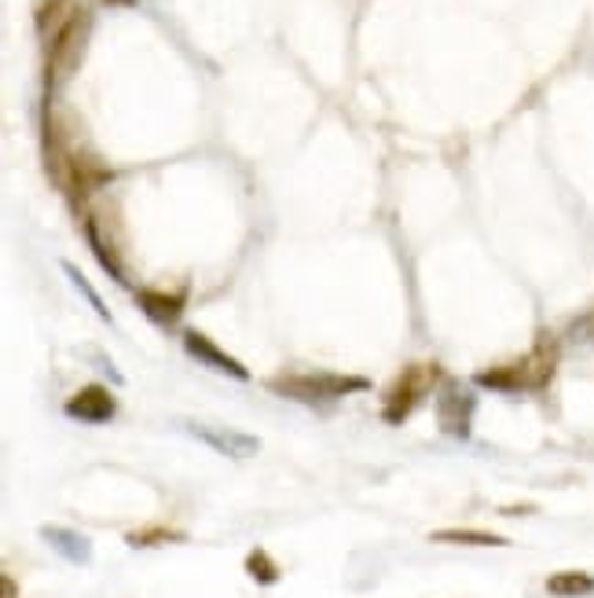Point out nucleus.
<instances>
[{
	"label": "nucleus",
	"mask_w": 594,
	"mask_h": 598,
	"mask_svg": "<svg viewBox=\"0 0 594 598\" xmlns=\"http://www.w3.org/2000/svg\"><path fill=\"white\" fill-rule=\"evenodd\" d=\"M554 367H557V342L540 338V345L525 356V361H518L510 367L481 371L478 382L489 389H543L546 382L554 378Z\"/></svg>",
	"instance_id": "1"
},
{
	"label": "nucleus",
	"mask_w": 594,
	"mask_h": 598,
	"mask_svg": "<svg viewBox=\"0 0 594 598\" xmlns=\"http://www.w3.org/2000/svg\"><path fill=\"white\" fill-rule=\"evenodd\" d=\"M441 378V367L437 364H411L403 367L400 375L393 378V386L386 389L382 397V412H386V423H403L411 415V408L419 404L426 393L437 386Z\"/></svg>",
	"instance_id": "2"
},
{
	"label": "nucleus",
	"mask_w": 594,
	"mask_h": 598,
	"mask_svg": "<svg viewBox=\"0 0 594 598\" xmlns=\"http://www.w3.org/2000/svg\"><path fill=\"white\" fill-rule=\"evenodd\" d=\"M268 389H276L290 401L313 404V401H338V397H346V393L363 389V378H341V375H327V371H313V375L272 378Z\"/></svg>",
	"instance_id": "3"
},
{
	"label": "nucleus",
	"mask_w": 594,
	"mask_h": 598,
	"mask_svg": "<svg viewBox=\"0 0 594 598\" xmlns=\"http://www.w3.org/2000/svg\"><path fill=\"white\" fill-rule=\"evenodd\" d=\"M470 418H473V397L467 389L448 386L441 393V401H437V423H441V429L451 437H467Z\"/></svg>",
	"instance_id": "4"
},
{
	"label": "nucleus",
	"mask_w": 594,
	"mask_h": 598,
	"mask_svg": "<svg viewBox=\"0 0 594 598\" xmlns=\"http://www.w3.org/2000/svg\"><path fill=\"white\" fill-rule=\"evenodd\" d=\"M66 415L81 423H106L114 418V397L103 386H85L66 401Z\"/></svg>",
	"instance_id": "5"
},
{
	"label": "nucleus",
	"mask_w": 594,
	"mask_h": 598,
	"mask_svg": "<svg viewBox=\"0 0 594 598\" xmlns=\"http://www.w3.org/2000/svg\"><path fill=\"white\" fill-rule=\"evenodd\" d=\"M184 345H187V353L195 356V361H202V364H209V367H217V371H224V375H232V378H249V371L235 361V356H228L224 349H217L206 334H198V331H187L184 334Z\"/></svg>",
	"instance_id": "6"
},
{
	"label": "nucleus",
	"mask_w": 594,
	"mask_h": 598,
	"mask_svg": "<svg viewBox=\"0 0 594 598\" xmlns=\"http://www.w3.org/2000/svg\"><path fill=\"white\" fill-rule=\"evenodd\" d=\"M81 30H85V11H74L66 22H63V30L55 33V41H52V52H49V74H63V67L74 63V48L81 44Z\"/></svg>",
	"instance_id": "7"
},
{
	"label": "nucleus",
	"mask_w": 594,
	"mask_h": 598,
	"mask_svg": "<svg viewBox=\"0 0 594 598\" xmlns=\"http://www.w3.org/2000/svg\"><path fill=\"white\" fill-rule=\"evenodd\" d=\"M192 434L206 440L209 448L224 452L228 459H249L257 452V437L239 434V429H209V426H192Z\"/></svg>",
	"instance_id": "8"
},
{
	"label": "nucleus",
	"mask_w": 594,
	"mask_h": 598,
	"mask_svg": "<svg viewBox=\"0 0 594 598\" xmlns=\"http://www.w3.org/2000/svg\"><path fill=\"white\" fill-rule=\"evenodd\" d=\"M136 302L144 305V313L158 323H176L184 313V294H165V291H136Z\"/></svg>",
	"instance_id": "9"
},
{
	"label": "nucleus",
	"mask_w": 594,
	"mask_h": 598,
	"mask_svg": "<svg viewBox=\"0 0 594 598\" xmlns=\"http://www.w3.org/2000/svg\"><path fill=\"white\" fill-rule=\"evenodd\" d=\"M546 591L554 598H584V595H594V577L584 569L551 572V577H546Z\"/></svg>",
	"instance_id": "10"
},
{
	"label": "nucleus",
	"mask_w": 594,
	"mask_h": 598,
	"mask_svg": "<svg viewBox=\"0 0 594 598\" xmlns=\"http://www.w3.org/2000/svg\"><path fill=\"white\" fill-rule=\"evenodd\" d=\"M41 536L70 561H89V555H92L89 540H85V536H78L74 529H59V525H49V529H41Z\"/></svg>",
	"instance_id": "11"
},
{
	"label": "nucleus",
	"mask_w": 594,
	"mask_h": 598,
	"mask_svg": "<svg viewBox=\"0 0 594 598\" xmlns=\"http://www.w3.org/2000/svg\"><path fill=\"white\" fill-rule=\"evenodd\" d=\"M437 544H459V547H506V536L484 533V529H441L433 533Z\"/></svg>",
	"instance_id": "12"
},
{
	"label": "nucleus",
	"mask_w": 594,
	"mask_h": 598,
	"mask_svg": "<svg viewBox=\"0 0 594 598\" xmlns=\"http://www.w3.org/2000/svg\"><path fill=\"white\" fill-rule=\"evenodd\" d=\"M133 547H158V544H173V540H184L181 529H170V525H147V529H136L125 536Z\"/></svg>",
	"instance_id": "13"
},
{
	"label": "nucleus",
	"mask_w": 594,
	"mask_h": 598,
	"mask_svg": "<svg viewBox=\"0 0 594 598\" xmlns=\"http://www.w3.org/2000/svg\"><path fill=\"white\" fill-rule=\"evenodd\" d=\"M246 572L257 584H276L279 580V566L268 558V551H260V547H254V551L246 555Z\"/></svg>",
	"instance_id": "14"
},
{
	"label": "nucleus",
	"mask_w": 594,
	"mask_h": 598,
	"mask_svg": "<svg viewBox=\"0 0 594 598\" xmlns=\"http://www.w3.org/2000/svg\"><path fill=\"white\" fill-rule=\"evenodd\" d=\"M63 268H66V276H70V280H74V286H78V291H81V294H85V297H89V305H92V308H96V313H100L103 320H111V313H106V305H103V302H100V297H96V291H92V286L85 283V276H81V272H78L74 265H63Z\"/></svg>",
	"instance_id": "15"
},
{
	"label": "nucleus",
	"mask_w": 594,
	"mask_h": 598,
	"mask_svg": "<svg viewBox=\"0 0 594 598\" xmlns=\"http://www.w3.org/2000/svg\"><path fill=\"white\" fill-rule=\"evenodd\" d=\"M4 598H16V580H11L8 572H4Z\"/></svg>",
	"instance_id": "16"
}]
</instances>
